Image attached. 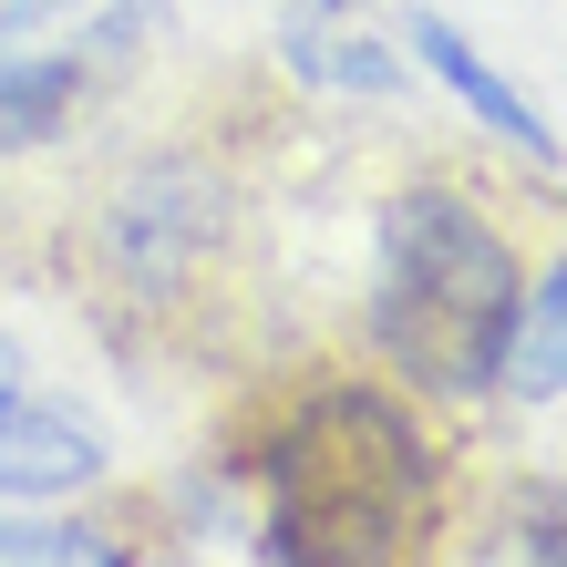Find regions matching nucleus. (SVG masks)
<instances>
[{"label": "nucleus", "instance_id": "nucleus-1", "mask_svg": "<svg viewBox=\"0 0 567 567\" xmlns=\"http://www.w3.org/2000/svg\"><path fill=\"white\" fill-rule=\"evenodd\" d=\"M248 475H258V557L279 567H382L444 537V444L382 382L289 392Z\"/></svg>", "mask_w": 567, "mask_h": 567}, {"label": "nucleus", "instance_id": "nucleus-2", "mask_svg": "<svg viewBox=\"0 0 567 567\" xmlns=\"http://www.w3.org/2000/svg\"><path fill=\"white\" fill-rule=\"evenodd\" d=\"M516 238L464 186H403L372 217V279H361V341L423 403H475L495 392L516 330Z\"/></svg>", "mask_w": 567, "mask_h": 567}, {"label": "nucleus", "instance_id": "nucleus-3", "mask_svg": "<svg viewBox=\"0 0 567 567\" xmlns=\"http://www.w3.org/2000/svg\"><path fill=\"white\" fill-rule=\"evenodd\" d=\"M227 217H238V196H227L217 165L145 155V165H124V186H114V207H104V269L135 299H186V279L217 258Z\"/></svg>", "mask_w": 567, "mask_h": 567}, {"label": "nucleus", "instance_id": "nucleus-4", "mask_svg": "<svg viewBox=\"0 0 567 567\" xmlns=\"http://www.w3.org/2000/svg\"><path fill=\"white\" fill-rule=\"evenodd\" d=\"M104 423H93L83 403H62V392L42 382H0V506H62V495L104 485Z\"/></svg>", "mask_w": 567, "mask_h": 567}, {"label": "nucleus", "instance_id": "nucleus-5", "mask_svg": "<svg viewBox=\"0 0 567 567\" xmlns=\"http://www.w3.org/2000/svg\"><path fill=\"white\" fill-rule=\"evenodd\" d=\"M403 42H413V62H423V73H433V83H444L464 114L485 124L495 145H516L526 165H567L557 124L537 114V93H516L506 73H495V62L475 52V31H464V21H444V11H403Z\"/></svg>", "mask_w": 567, "mask_h": 567}, {"label": "nucleus", "instance_id": "nucleus-6", "mask_svg": "<svg viewBox=\"0 0 567 567\" xmlns=\"http://www.w3.org/2000/svg\"><path fill=\"white\" fill-rule=\"evenodd\" d=\"M279 62L310 93H403V52L361 21V0H289L279 11Z\"/></svg>", "mask_w": 567, "mask_h": 567}, {"label": "nucleus", "instance_id": "nucleus-7", "mask_svg": "<svg viewBox=\"0 0 567 567\" xmlns=\"http://www.w3.org/2000/svg\"><path fill=\"white\" fill-rule=\"evenodd\" d=\"M93 62L83 52H0V155H42L83 124Z\"/></svg>", "mask_w": 567, "mask_h": 567}, {"label": "nucleus", "instance_id": "nucleus-8", "mask_svg": "<svg viewBox=\"0 0 567 567\" xmlns=\"http://www.w3.org/2000/svg\"><path fill=\"white\" fill-rule=\"evenodd\" d=\"M495 392L567 403V248L516 289V330H506V361H495Z\"/></svg>", "mask_w": 567, "mask_h": 567}, {"label": "nucleus", "instance_id": "nucleus-9", "mask_svg": "<svg viewBox=\"0 0 567 567\" xmlns=\"http://www.w3.org/2000/svg\"><path fill=\"white\" fill-rule=\"evenodd\" d=\"M0 567H124V537L93 516L52 506H0Z\"/></svg>", "mask_w": 567, "mask_h": 567}, {"label": "nucleus", "instance_id": "nucleus-10", "mask_svg": "<svg viewBox=\"0 0 567 567\" xmlns=\"http://www.w3.org/2000/svg\"><path fill=\"white\" fill-rule=\"evenodd\" d=\"M495 557H557L567 567V485L526 475L506 495V516H495Z\"/></svg>", "mask_w": 567, "mask_h": 567}, {"label": "nucleus", "instance_id": "nucleus-11", "mask_svg": "<svg viewBox=\"0 0 567 567\" xmlns=\"http://www.w3.org/2000/svg\"><path fill=\"white\" fill-rule=\"evenodd\" d=\"M62 11H73V0H0V42H21V31H42Z\"/></svg>", "mask_w": 567, "mask_h": 567}, {"label": "nucleus", "instance_id": "nucleus-12", "mask_svg": "<svg viewBox=\"0 0 567 567\" xmlns=\"http://www.w3.org/2000/svg\"><path fill=\"white\" fill-rule=\"evenodd\" d=\"M21 372H31V361H21V351H11V341H0V382H21Z\"/></svg>", "mask_w": 567, "mask_h": 567}]
</instances>
